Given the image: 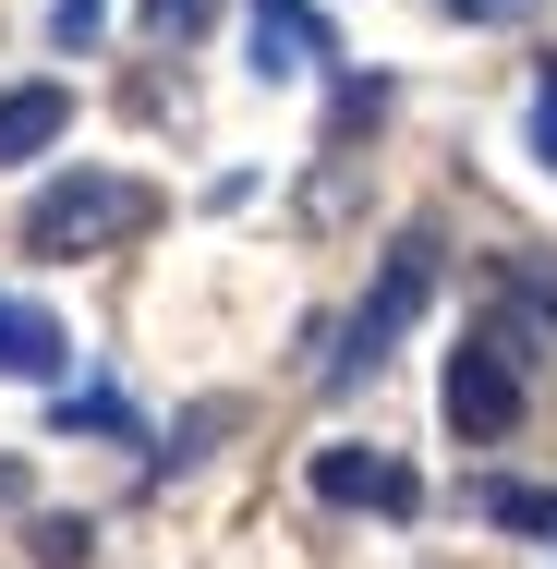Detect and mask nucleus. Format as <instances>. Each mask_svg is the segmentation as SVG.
<instances>
[{"instance_id":"f8f14e48","label":"nucleus","mask_w":557,"mask_h":569,"mask_svg":"<svg viewBox=\"0 0 557 569\" xmlns=\"http://www.w3.org/2000/svg\"><path fill=\"white\" fill-rule=\"evenodd\" d=\"M534 158H546V170H557V61H546V73H534Z\"/></svg>"},{"instance_id":"39448f33","label":"nucleus","mask_w":557,"mask_h":569,"mask_svg":"<svg viewBox=\"0 0 557 569\" xmlns=\"http://www.w3.org/2000/svg\"><path fill=\"white\" fill-rule=\"evenodd\" d=\"M316 497H328V509H376V521H412V509H425V485L388 449H316Z\"/></svg>"},{"instance_id":"20e7f679","label":"nucleus","mask_w":557,"mask_h":569,"mask_svg":"<svg viewBox=\"0 0 557 569\" xmlns=\"http://www.w3.org/2000/svg\"><path fill=\"white\" fill-rule=\"evenodd\" d=\"M242 49H255L267 86H304V73H328V61H339L316 0H255V12H242Z\"/></svg>"},{"instance_id":"1a4fd4ad","label":"nucleus","mask_w":557,"mask_h":569,"mask_svg":"<svg viewBox=\"0 0 557 569\" xmlns=\"http://www.w3.org/2000/svg\"><path fill=\"white\" fill-rule=\"evenodd\" d=\"M49 425H61V437H133L121 388H61V400H49Z\"/></svg>"},{"instance_id":"f03ea898","label":"nucleus","mask_w":557,"mask_h":569,"mask_svg":"<svg viewBox=\"0 0 557 569\" xmlns=\"http://www.w3.org/2000/svg\"><path fill=\"white\" fill-rule=\"evenodd\" d=\"M437 412H448V437H473V449L521 437V412H534V363L497 340V328H460V351H448V376H437Z\"/></svg>"},{"instance_id":"0eeeda50","label":"nucleus","mask_w":557,"mask_h":569,"mask_svg":"<svg viewBox=\"0 0 557 569\" xmlns=\"http://www.w3.org/2000/svg\"><path fill=\"white\" fill-rule=\"evenodd\" d=\"M61 363H73L61 316H49V303H12V291H0V376H37V388H61Z\"/></svg>"},{"instance_id":"ddd939ff","label":"nucleus","mask_w":557,"mask_h":569,"mask_svg":"<svg viewBox=\"0 0 557 569\" xmlns=\"http://www.w3.org/2000/svg\"><path fill=\"white\" fill-rule=\"evenodd\" d=\"M448 24H509V12H534V0H437Z\"/></svg>"},{"instance_id":"423d86ee","label":"nucleus","mask_w":557,"mask_h":569,"mask_svg":"<svg viewBox=\"0 0 557 569\" xmlns=\"http://www.w3.org/2000/svg\"><path fill=\"white\" fill-rule=\"evenodd\" d=\"M61 133H73V86H49V73H37V86H0V170L49 158Z\"/></svg>"},{"instance_id":"6e6552de","label":"nucleus","mask_w":557,"mask_h":569,"mask_svg":"<svg viewBox=\"0 0 557 569\" xmlns=\"http://www.w3.org/2000/svg\"><path fill=\"white\" fill-rule=\"evenodd\" d=\"M473 521H497V533H557V497L546 485H473Z\"/></svg>"},{"instance_id":"9b49d317","label":"nucleus","mask_w":557,"mask_h":569,"mask_svg":"<svg viewBox=\"0 0 557 569\" xmlns=\"http://www.w3.org/2000/svg\"><path fill=\"white\" fill-rule=\"evenodd\" d=\"M195 24H207V0H146V37H158V49H182Z\"/></svg>"},{"instance_id":"9d476101","label":"nucleus","mask_w":557,"mask_h":569,"mask_svg":"<svg viewBox=\"0 0 557 569\" xmlns=\"http://www.w3.org/2000/svg\"><path fill=\"white\" fill-rule=\"evenodd\" d=\"M98 24H110V0H49V49H61V61L98 49Z\"/></svg>"},{"instance_id":"f257e3e1","label":"nucleus","mask_w":557,"mask_h":569,"mask_svg":"<svg viewBox=\"0 0 557 569\" xmlns=\"http://www.w3.org/2000/svg\"><path fill=\"white\" fill-rule=\"evenodd\" d=\"M158 219V194L133 182V170H61V182H37L24 194V254H110V242H133V230Z\"/></svg>"},{"instance_id":"7ed1b4c3","label":"nucleus","mask_w":557,"mask_h":569,"mask_svg":"<svg viewBox=\"0 0 557 569\" xmlns=\"http://www.w3.org/2000/svg\"><path fill=\"white\" fill-rule=\"evenodd\" d=\"M425 303H437V242H425V230H400V242H388V267H376V291L351 303V328H339V351H328V388L376 376V363H388V340H400Z\"/></svg>"}]
</instances>
